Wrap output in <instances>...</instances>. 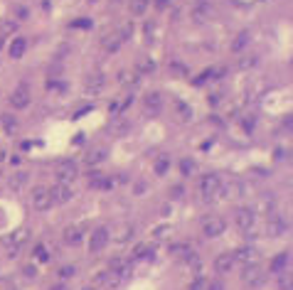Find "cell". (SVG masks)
I'll return each mask as SVG.
<instances>
[{
	"instance_id": "obj_1",
	"label": "cell",
	"mask_w": 293,
	"mask_h": 290,
	"mask_svg": "<svg viewBox=\"0 0 293 290\" xmlns=\"http://www.w3.org/2000/svg\"><path fill=\"white\" fill-rule=\"evenodd\" d=\"M54 177H57V182L69 185V182H74L79 177V165L74 160H59L54 165Z\"/></svg>"
},
{
	"instance_id": "obj_2",
	"label": "cell",
	"mask_w": 293,
	"mask_h": 290,
	"mask_svg": "<svg viewBox=\"0 0 293 290\" xmlns=\"http://www.w3.org/2000/svg\"><path fill=\"white\" fill-rule=\"evenodd\" d=\"M219 192H222V180H219L217 175H205V177L200 180V194H202L205 202L217 199Z\"/></svg>"
},
{
	"instance_id": "obj_3",
	"label": "cell",
	"mask_w": 293,
	"mask_h": 290,
	"mask_svg": "<svg viewBox=\"0 0 293 290\" xmlns=\"http://www.w3.org/2000/svg\"><path fill=\"white\" fill-rule=\"evenodd\" d=\"M30 204L37 209V212H47L52 207V197H50V187L45 185H35L30 190Z\"/></svg>"
},
{
	"instance_id": "obj_4",
	"label": "cell",
	"mask_w": 293,
	"mask_h": 290,
	"mask_svg": "<svg viewBox=\"0 0 293 290\" xmlns=\"http://www.w3.org/2000/svg\"><path fill=\"white\" fill-rule=\"evenodd\" d=\"M8 101H10V108H15V111H25V108L30 106V101H32V91H30V86H27V84L15 86Z\"/></svg>"
},
{
	"instance_id": "obj_5",
	"label": "cell",
	"mask_w": 293,
	"mask_h": 290,
	"mask_svg": "<svg viewBox=\"0 0 293 290\" xmlns=\"http://www.w3.org/2000/svg\"><path fill=\"white\" fill-rule=\"evenodd\" d=\"M27 239H30V231H25V229L10 234V236L5 239V251H8V256H10V258L20 256V251H23V246L27 243Z\"/></svg>"
},
{
	"instance_id": "obj_6",
	"label": "cell",
	"mask_w": 293,
	"mask_h": 290,
	"mask_svg": "<svg viewBox=\"0 0 293 290\" xmlns=\"http://www.w3.org/2000/svg\"><path fill=\"white\" fill-rule=\"evenodd\" d=\"M108 239H111V231L106 226H96L91 234H89V251L91 253H101L106 246H108Z\"/></svg>"
},
{
	"instance_id": "obj_7",
	"label": "cell",
	"mask_w": 293,
	"mask_h": 290,
	"mask_svg": "<svg viewBox=\"0 0 293 290\" xmlns=\"http://www.w3.org/2000/svg\"><path fill=\"white\" fill-rule=\"evenodd\" d=\"M224 231H227V224H224L222 217H207V219L202 221V236H205V239H217V236H222Z\"/></svg>"
},
{
	"instance_id": "obj_8",
	"label": "cell",
	"mask_w": 293,
	"mask_h": 290,
	"mask_svg": "<svg viewBox=\"0 0 293 290\" xmlns=\"http://www.w3.org/2000/svg\"><path fill=\"white\" fill-rule=\"evenodd\" d=\"M86 187L96 190V192H106V190H111V177L101 170H91L89 177H86Z\"/></svg>"
},
{
	"instance_id": "obj_9",
	"label": "cell",
	"mask_w": 293,
	"mask_h": 290,
	"mask_svg": "<svg viewBox=\"0 0 293 290\" xmlns=\"http://www.w3.org/2000/svg\"><path fill=\"white\" fill-rule=\"evenodd\" d=\"M50 197H52V204H67L74 199V190L64 182H57L50 187Z\"/></svg>"
},
{
	"instance_id": "obj_10",
	"label": "cell",
	"mask_w": 293,
	"mask_h": 290,
	"mask_svg": "<svg viewBox=\"0 0 293 290\" xmlns=\"http://www.w3.org/2000/svg\"><path fill=\"white\" fill-rule=\"evenodd\" d=\"M234 221H237V226H239L241 231H251V229H254V221H256V214H254V209L241 207V209L234 212Z\"/></svg>"
},
{
	"instance_id": "obj_11",
	"label": "cell",
	"mask_w": 293,
	"mask_h": 290,
	"mask_svg": "<svg viewBox=\"0 0 293 290\" xmlns=\"http://www.w3.org/2000/svg\"><path fill=\"white\" fill-rule=\"evenodd\" d=\"M264 278H266V273H264L259 266H244V275H241V280H244L249 288H259V285L264 283Z\"/></svg>"
},
{
	"instance_id": "obj_12",
	"label": "cell",
	"mask_w": 293,
	"mask_h": 290,
	"mask_svg": "<svg viewBox=\"0 0 293 290\" xmlns=\"http://www.w3.org/2000/svg\"><path fill=\"white\" fill-rule=\"evenodd\" d=\"M143 106H145V113H148V116H158L163 111V94L160 91H151L148 96L143 98Z\"/></svg>"
},
{
	"instance_id": "obj_13",
	"label": "cell",
	"mask_w": 293,
	"mask_h": 290,
	"mask_svg": "<svg viewBox=\"0 0 293 290\" xmlns=\"http://www.w3.org/2000/svg\"><path fill=\"white\" fill-rule=\"evenodd\" d=\"M234 256V263H241V266H256V251L251 246H239L237 251H232Z\"/></svg>"
},
{
	"instance_id": "obj_14",
	"label": "cell",
	"mask_w": 293,
	"mask_h": 290,
	"mask_svg": "<svg viewBox=\"0 0 293 290\" xmlns=\"http://www.w3.org/2000/svg\"><path fill=\"white\" fill-rule=\"evenodd\" d=\"M266 231H268L271 236H281V234H286V231H288V221H286V219H281L278 214H271V217H268V221H266Z\"/></svg>"
},
{
	"instance_id": "obj_15",
	"label": "cell",
	"mask_w": 293,
	"mask_h": 290,
	"mask_svg": "<svg viewBox=\"0 0 293 290\" xmlns=\"http://www.w3.org/2000/svg\"><path fill=\"white\" fill-rule=\"evenodd\" d=\"M234 266H237V263H234V256H232V253H219V256L214 258V270H217L219 275L232 273Z\"/></svg>"
},
{
	"instance_id": "obj_16",
	"label": "cell",
	"mask_w": 293,
	"mask_h": 290,
	"mask_svg": "<svg viewBox=\"0 0 293 290\" xmlns=\"http://www.w3.org/2000/svg\"><path fill=\"white\" fill-rule=\"evenodd\" d=\"M104 76L101 74H89L86 76V84H84V89H86V94L89 96H96V94H101V89H104Z\"/></svg>"
},
{
	"instance_id": "obj_17",
	"label": "cell",
	"mask_w": 293,
	"mask_h": 290,
	"mask_svg": "<svg viewBox=\"0 0 293 290\" xmlns=\"http://www.w3.org/2000/svg\"><path fill=\"white\" fill-rule=\"evenodd\" d=\"M25 49H27V40H25V37H15V40L8 45V54H10V59H23Z\"/></svg>"
},
{
	"instance_id": "obj_18",
	"label": "cell",
	"mask_w": 293,
	"mask_h": 290,
	"mask_svg": "<svg viewBox=\"0 0 293 290\" xmlns=\"http://www.w3.org/2000/svg\"><path fill=\"white\" fill-rule=\"evenodd\" d=\"M62 239H64V243H69V246H79V243L84 241V231H81L79 226H67L64 234H62Z\"/></svg>"
},
{
	"instance_id": "obj_19",
	"label": "cell",
	"mask_w": 293,
	"mask_h": 290,
	"mask_svg": "<svg viewBox=\"0 0 293 290\" xmlns=\"http://www.w3.org/2000/svg\"><path fill=\"white\" fill-rule=\"evenodd\" d=\"M288 263H291V256H288V251H283V253H278L271 263H268V270L271 273H286V268H288Z\"/></svg>"
},
{
	"instance_id": "obj_20",
	"label": "cell",
	"mask_w": 293,
	"mask_h": 290,
	"mask_svg": "<svg viewBox=\"0 0 293 290\" xmlns=\"http://www.w3.org/2000/svg\"><path fill=\"white\" fill-rule=\"evenodd\" d=\"M249 42H251V32H249V30H241V32L232 40V52H234V54L244 52V49L249 47Z\"/></svg>"
},
{
	"instance_id": "obj_21",
	"label": "cell",
	"mask_w": 293,
	"mask_h": 290,
	"mask_svg": "<svg viewBox=\"0 0 293 290\" xmlns=\"http://www.w3.org/2000/svg\"><path fill=\"white\" fill-rule=\"evenodd\" d=\"M121 45H123V42L118 40V35H116V32H113V35H106V37L101 40V49H104V52H108V54L118 52V49H121Z\"/></svg>"
},
{
	"instance_id": "obj_22",
	"label": "cell",
	"mask_w": 293,
	"mask_h": 290,
	"mask_svg": "<svg viewBox=\"0 0 293 290\" xmlns=\"http://www.w3.org/2000/svg\"><path fill=\"white\" fill-rule=\"evenodd\" d=\"M148 5H151V0H131L128 10H131L133 18H143L145 13H148Z\"/></svg>"
},
{
	"instance_id": "obj_23",
	"label": "cell",
	"mask_w": 293,
	"mask_h": 290,
	"mask_svg": "<svg viewBox=\"0 0 293 290\" xmlns=\"http://www.w3.org/2000/svg\"><path fill=\"white\" fill-rule=\"evenodd\" d=\"M175 118H178L180 123L192 121V108H190L187 103H183V101H175Z\"/></svg>"
},
{
	"instance_id": "obj_24",
	"label": "cell",
	"mask_w": 293,
	"mask_h": 290,
	"mask_svg": "<svg viewBox=\"0 0 293 290\" xmlns=\"http://www.w3.org/2000/svg\"><path fill=\"white\" fill-rule=\"evenodd\" d=\"M168 170H170V158H168V155H160V158L156 160V165H153V172H156L158 177H165Z\"/></svg>"
},
{
	"instance_id": "obj_25",
	"label": "cell",
	"mask_w": 293,
	"mask_h": 290,
	"mask_svg": "<svg viewBox=\"0 0 293 290\" xmlns=\"http://www.w3.org/2000/svg\"><path fill=\"white\" fill-rule=\"evenodd\" d=\"M133 234H135L133 224H121V226H118V234H116V241L126 243V241H131V239H133Z\"/></svg>"
},
{
	"instance_id": "obj_26",
	"label": "cell",
	"mask_w": 293,
	"mask_h": 290,
	"mask_svg": "<svg viewBox=\"0 0 293 290\" xmlns=\"http://www.w3.org/2000/svg\"><path fill=\"white\" fill-rule=\"evenodd\" d=\"M0 123H3V128H5V133L8 135H18V118L15 116H3V118H0Z\"/></svg>"
},
{
	"instance_id": "obj_27",
	"label": "cell",
	"mask_w": 293,
	"mask_h": 290,
	"mask_svg": "<svg viewBox=\"0 0 293 290\" xmlns=\"http://www.w3.org/2000/svg\"><path fill=\"white\" fill-rule=\"evenodd\" d=\"M104 158H106V150H104V148H96V150H91V153L86 155V165L94 168V165H99Z\"/></svg>"
},
{
	"instance_id": "obj_28",
	"label": "cell",
	"mask_w": 293,
	"mask_h": 290,
	"mask_svg": "<svg viewBox=\"0 0 293 290\" xmlns=\"http://www.w3.org/2000/svg\"><path fill=\"white\" fill-rule=\"evenodd\" d=\"M143 40H145V45H151L153 40H156V20H148V23H145L143 25Z\"/></svg>"
},
{
	"instance_id": "obj_29",
	"label": "cell",
	"mask_w": 293,
	"mask_h": 290,
	"mask_svg": "<svg viewBox=\"0 0 293 290\" xmlns=\"http://www.w3.org/2000/svg\"><path fill=\"white\" fill-rule=\"evenodd\" d=\"M195 170H197V165H195V160H190V158H185V160H180V172H183L185 177H190V175H195Z\"/></svg>"
},
{
	"instance_id": "obj_30",
	"label": "cell",
	"mask_w": 293,
	"mask_h": 290,
	"mask_svg": "<svg viewBox=\"0 0 293 290\" xmlns=\"http://www.w3.org/2000/svg\"><path fill=\"white\" fill-rule=\"evenodd\" d=\"M18 30V20H3L0 23V37L3 35H13Z\"/></svg>"
},
{
	"instance_id": "obj_31",
	"label": "cell",
	"mask_w": 293,
	"mask_h": 290,
	"mask_svg": "<svg viewBox=\"0 0 293 290\" xmlns=\"http://www.w3.org/2000/svg\"><path fill=\"white\" fill-rule=\"evenodd\" d=\"M8 185H10V190L18 192V190L25 185V172H15V175H10V182H8Z\"/></svg>"
},
{
	"instance_id": "obj_32",
	"label": "cell",
	"mask_w": 293,
	"mask_h": 290,
	"mask_svg": "<svg viewBox=\"0 0 293 290\" xmlns=\"http://www.w3.org/2000/svg\"><path fill=\"white\" fill-rule=\"evenodd\" d=\"M35 261H40V263L50 261V253H47V248H45L42 243H37V246H35Z\"/></svg>"
},
{
	"instance_id": "obj_33",
	"label": "cell",
	"mask_w": 293,
	"mask_h": 290,
	"mask_svg": "<svg viewBox=\"0 0 293 290\" xmlns=\"http://www.w3.org/2000/svg\"><path fill=\"white\" fill-rule=\"evenodd\" d=\"M175 76H187V67H183L180 62H170V67H168Z\"/></svg>"
},
{
	"instance_id": "obj_34",
	"label": "cell",
	"mask_w": 293,
	"mask_h": 290,
	"mask_svg": "<svg viewBox=\"0 0 293 290\" xmlns=\"http://www.w3.org/2000/svg\"><path fill=\"white\" fill-rule=\"evenodd\" d=\"M59 275H62L64 280H67V278H74V275H77V266H62V268H59Z\"/></svg>"
},
{
	"instance_id": "obj_35",
	"label": "cell",
	"mask_w": 293,
	"mask_h": 290,
	"mask_svg": "<svg viewBox=\"0 0 293 290\" xmlns=\"http://www.w3.org/2000/svg\"><path fill=\"white\" fill-rule=\"evenodd\" d=\"M72 27H79V30H89V27H91V20H89V18H79V20H74V23H72Z\"/></svg>"
},
{
	"instance_id": "obj_36",
	"label": "cell",
	"mask_w": 293,
	"mask_h": 290,
	"mask_svg": "<svg viewBox=\"0 0 293 290\" xmlns=\"http://www.w3.org/2000/svg\"><path fill=\"white\" fill-rule=\"evenodd\" d=\"M23 275L25 278H37V268L32 263H27V266H23Z\"/></svg>"
},
{
	"instance_id": "obj_37",
	"label": "cell",
	"mask_w": 293,
	"mask_h": 290,
	"mask_svg": "<svg viewBox=\"0 0 293 290\" xmlns=\"http://www.w3.org/2000/svg\"><path fill=\"white\" fill-rule=\"evenodd\" d=\"M13 13L18 15V23H23V20L27 18V8H23V5H15V8H13Z\"/></svg>"
},
{
	"instance_id": "obj_38",
	"label": "cell",
	"mask_w": 293,
	"mask_h": 290,
	"mask_svg": "<svg viewBox=\"0 0 293 290\" xmlns=\"http://www.w3.org/2000/svg\"><path fill=\"white\" fill-rule=\"evenodd\" d=\"M212 74H214V69L202 72V74H200V79H195V84H205V81H210V79H212Z\"/></svg>"
},
{
	"instance_id": "obj_39",
	"label": "cell",
	"mask_w": 293,
	"mask_h": 290,
	"mask_svg": "<svg viewBox=\"0 0 293 290\" xmlns=\"http://www.w3.org/2000/svg\"><path fill=\"white\" fill-rule=\"evenodd\" d=\"M187 290H205V280H202V278H195V280L187 285Z\"/></svg>"
},
{
	"instance_id": "obj_40",
	"label": "cell",
	"mask_w": 293,
	"mask_h": 290,
	"mask_svg": "<svg viewBox=\"0 0 293 290\" xmlns=\"http://www.w3.org/2000/svg\"><path fill=\"white\" fill-rule=\"evenodd\" d=\"M192 15H195V23H202V20L207 18V8H197Z\"/></svg>"
},
{
	"instance_id": "obj_41",
	"label": "cell",
	"mask_w": 293,
	"mask_h": 290,
	"mask_svg": "<svg viewBox=\"0 0 293 290\" xmlns=\"http://www.w3.org/2000/svg\"><path fill=\"white\" fill-rule=\"evenodd\" d=\"M278 285H281V290H291V278L281 273V278H278Z\"/></svg>"
},
{
	"instance_id": "obj_42",
	"label": "cell",
	"mask_w": 293,
	"mask_h": 290,
	"mask_svg": "<svg viewBox=\"0 0 293 290\" xmlns=\"http://www.w3.org/2000/svg\"><path fill=\"white\" fill-rule=\"evenodd\" d=\"M170 3H173V0H153V5H156L158 10H168Z\"/></svg>"
},
{
	"instance_id": "obj_43",
	"label": "cell",
	"mask_w": 293,
	"mask_h": 290,
	"mask_svg": "<svg viewBox=\"0 0 293 290\" xmlns=\"http://www.w3.org/2000/svg\"><path fill=\"white\" fill-rule=\"evenodd\" d=\"M205 290H224V285L219 280H212V283H205Z\"/></svg>"
},
{
	"instance_id": "obj_44",
	"label": "cell",
	"mask_w": 293,
	"mask_h": 290,
	"mask_svg": "<svg viewBox=\"0 0 293 290\" xmlns=\"http://www.w3.org/2000/svg\"><path fill=\"white\" fill-rule=\"evenodd\" d=\"M170 197H173V199H180V197H183V187H180V185H175V187L170 190Z\"/></svg>"
},
{
	"instance_id": "obj_45",
	"label": "cell",
	"mask_w": 293,
	"mask_h": 290,
	"mask_svg": "<svg viewBox=\"0 0 293 290\" xmlns=\"http://www.w3.org/2000/svg\"><path fill=\"white\" fill-rule=\"evenodd\" d=\"M251 64H256V57H251V59H241V62H239L241 69H246V67H251Z\"/></svg>"
},
{
	"instance_id": "obj_46",
	"label": "cell",
	"mask_w": 293,
	"mask_h": 290,
	"mask_svg": "<svg viewBox=\"0 0 293 290\" xmlns=\"http://www.w3.org/2000/svg\"><path fill=\"white\" fill-rule=\"evenodd\" d=\"M143 192H145V185H143V182H140V185H135V194H138V197H143Z\"/></svg>"
},
{
	"instance_id": "obj_47",
	"label": "cell",
	"mask_w": 293,
	"mask_h": 290,
	"mask_svg": "<svg viewBox=\"0 0 293 290\" xmlns=\"http://www.w3.org/2000/svg\"><path fill=\"white\" fill-rule=\"evenodd\" d=\"M165 231H170V229H165V226H160V229H156V236H158V239H163V236H165Z\"/></svg>"
},
{
	"instance_id": "obj_48",
	"label": "cell",
	"mask_w": 293,
	"mask_h": 290,
	"mask_svg": "<svg viewBox=\"0 0 293 290\" xmlns=\"http://www.w3.org/2000/svg\"><path fill=\"white\" fill-rule=\"evenodd\" d=\"M113 3H121V0H113Z\"/></svg>"
}]
</instances>
